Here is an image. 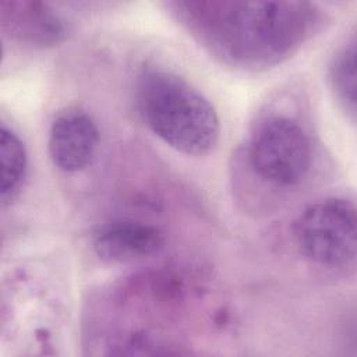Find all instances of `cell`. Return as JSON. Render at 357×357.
Segmentation results:
<instances>
[{"label":"cell","mask_w":357,"mask_h":357,"mask_svg":"<svg viewBox=\"0 0 357 357\" xmlns=\"http://www.w3.org/2000/svg\"><path fill=\"white\" fill-rule=\"evenodd\" d=\"M0 159H1V205H10L20 194L26 174V152L20 137L1 124L0 130Z\"/></svg>","instance_id":"8"},{"label":"cell","mask_w":357,"mask_h":357,"mask_svg":"<svg viewBox=\"0 0 357 357\" xmlns=\"http://www.w3.org/2000/svg\"><path fill=\"white\" fill-rule=\"evenodd\" d=\"M138 112L149 130L173 149L201 156L219 138V117L212 103L177 74L144 67L135 82Z\"/></svg>","instance_id":"2"},{"label":"cell","mask_w":357,"mask_h":357,"mask_svg":"<svg viewBox=\"0 0 357 357\" xmlns=\"http://www.w3.org/2000/svg\"><path fill=\"white\" fill-rule=\"evenodd\" d=\"M301 254L325 268H346L356 259L357 218L350 199L328 198L310 205L296 220Z\"/></svg>","instance_id":"3"},{"label":"cell","mask_w":357,"mask_h":357,"mask_svg":"<svg viewBox=\"0 0 357 357\" xmlns=\"http://www.w3.org/2000/svg\"><path fill=\"white\" fill-rule=\"evenodd\" d=\"M329 82L333 95L350 120L356 117V42L343 45L329 66Z\"/></svg>","instance_id":"9"},{"label":"cell","mask_w":357,"mask_h":357,"mask_svg":"<svg viewBox=\"0 0 357 357\" xmlns=\"http://www.w3.org/2000/svg\"><path fill=\"white\" fill-rule=\"evenodd\" d=\"M176 18L211 53L243 68L273 66L296 52L321 24L307 1H170Z\"/></svg>","instance_id":"1"},{"label":"cell","mask_w":357,"mask_h":357,"mask_svg":"<svg viewBox=\"0 0 357 357\" xmlns=\"http://www.w3.org/2000/svg\"><path fill=\"white\" fill-rule=\"evenodd\" d=\"M165 245L163 233L148 223L120 222L100 229L93 237L96 255L114 264L139 261L158 254Z\"/></svg>","instance_id":"6"},{"label":"cell","mask_w":357,"mask_h":357,"mask_svg":"<svg viewBox=\"0 0 357 357\" xmlns=\"http://www.w3.org/2000/svg\"><path fill=\"white\" fill-rule=\"evenodd\" d=\"M1 22L13 36L33 45L56 43L64 35L63 22L40 1H3Z\"/></svg>","instance_id":"7"},{"label":"cell","mask_w":357,"mask_h":357,"mask_svg":"<svg viewBox=\"0 0 357 357\" xmlns=\"http://www.w3.org/2000/svg\"><path fill=\"white\" fill-rule=\"evenodd\" d=\"M98 141L99 131L92 116L81 109H67L50 126L47 149L54 166L71 173L91 163Z\"/></svg>","instance_id":"5"},{"label":"cell","mask_w":357,"mask_h":357,"mask_svg":"<svg viewBox=\"0 0 357 357\" xmlns=\"http://www.w3.org/2000/svg\"><path fill=\"white\" fill-rule=\"evenodd\" d=\"M248 160L265 181L276 185L300 183L311 166V142L304 128L286 116L262 119L248 139Z\"/></svg>","instance_id":"4"}]
</instances>
